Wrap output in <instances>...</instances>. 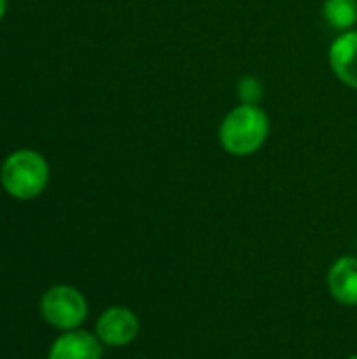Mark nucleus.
I'll return each instance as SVG.
<instances>
[{"label":"nucleus","instance_id":"11","mask_svg":"<svg viewBox=\"0 0 357 359\" xmlns=\"http://www.w3.org/2000/svg\"><path fill=\"white\" fill-rule=\"evenodd\" d=\"M347 359H357V353H356V355H349V358H347Z\"/></svg>","mask_w":357,"mask_h":359},{"label":"nucleus","instance_id":"9","mask_svg":"<svg viewBox=\"0 0 357 359\" xmlns=\"http://www.w3.org/2000/svg\"><path fill=\"white\" fill-rule=\"evenodd\" d=\"M263 95H265V88H263V82L257 76H244L238 82V97H240L242 103L259 105Z\"/></svg>","mask_w":357,"mask_h":359},{"label":"nucleus","instance_id":"3","mask_svg":"<svg viewBox=\"0 0 357 359\" xmlns=\"http://www.w3.org/2000/svg\"><path fill=\"white\" fill-rule=\"evenodd\" d=\"M40 311L42 318L53 328L67 332V330H78L84 324L88 316V305L80 290L72 286H53L50 290L44 292L40 301Z\"/></svg>","mask_w":357,"mask_h":359},{"label":"nucleus","instance_id":"6","mask_svg":"<svg viewBox=\"0 0 357 359\" xmlns=\"http://www.w3.org/2000/svg\"><path fill=\"white\" fill-rule=\"evenodd\" d=\"M328 61L335 76L345 86L357 90V29L343 32L335 38L328 50Z\"/></svg>","mask_w":357,"mask_h":359},{"label":"nucleus","instance_id":"7","mask_svg":"<svg viewBox=\"0 0 357 359\" xmlns=\"http://www.w3.org/2000/svg\"><path fill=\"white\" fill-rule=\"evenodd\" d=\"M103 343L86 330H67L50 347L48 359H101Z\"/></svg>","mask_w":357,"mask_h":359},{"label":"nucleus","instance_id":"4","mask_svg":"<svg viewBox=\"0 0 357 359\" xmlns=\"http://www.w3.org/2000/svg\"><path fill=\"white\" fill-rule=\"evenodd\" d=\"M141 330L137 313L128 307H109L97 320L95 334L107 347H126L130 345Z\"/></svg>","mask_w":357,"mask_h":359},{"label":"nucleus","instance_id":"10","mask_svg":"<svg viewBox=\"0 0 357 359\" xmlns=\"http://www.w3.org/2000/svg\"><path fill=\"white\" fill-rule=\"evenodd\" d=\"M4 13H6V0H0V19L4 17Z\"/></svg>","mask_w":357,"mask_h":359},{"label":"nucleus","instance_id":"2","mask_svg":"<svg viewBox=\"0 0 357 359\" xmlns=\"http://www.w3.org/2000/svg\"><path fill=\"white\" fill-rule=\"evenodd\" d=\"M0 183L17 200L38 198L48 183V162L34 149H19L4 160Z\"/></svg>","mask_w":357,"mask_h":359},{"label":"nucleus","instance_id":"5","mask_svg":"<svg viewBox=\"0 0 357 359\" xmlns=\"http://www.w3.org/2000/svg\"><path fill=\"white\" fill-rule=\"evenodd\" d=\"M326 284L330 297L337 303L345 307H357V257H339L328 269Z\"/></svg>","mask_w":357,"mask_h":359},{"label":"nucleus","instance_id":"1","mask_svg":"<svg viewBox=\"0 0 357 359\" xmlns=\"http://www.w3.org/2000/svg\"><path fill=\"white\" fill-rule=\"evenodd\" d=\"M269 137L267 111L259 105H236L219 126V141L229 156L246 158L257 154Z\"/></svg>","mask_w":357,"mask_h":359},{"label":"nucleus","instance_id":"8","mask_svg":"<svg viewBox=\"0 0 357 359\" xmlns=\"http://www.w3.org/2000/svg\"><path fill=\"white\" fill-rule=\"evenodd\" d=\"M324 19L339 32H349L357 23V0H324Z\"/></svg>","mask_w":357,"mask_h":359}]
</instances>
